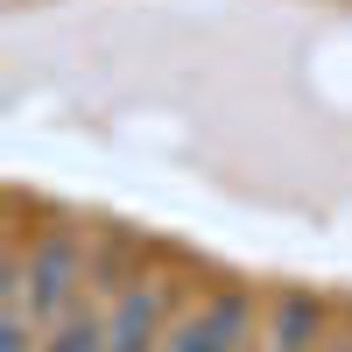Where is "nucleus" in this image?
Listing matches in <instances>:
<instances>
[{"label": "nucleus", "mask_w": 352, "mask_h": 352, "mask_svg": "<svg viewBox=\"0 0 352 352\" xmlns=\"http://www.w3.org/2000/svg\"><path fill=\"white\" fill-rule=\"evenodd\" d=\"M232 331H240V310H212V317H197V324L184 331V338H169V352H226L232 345Z\"/></svg>", "instance_id": "nucleus-1"}]
</instances>
